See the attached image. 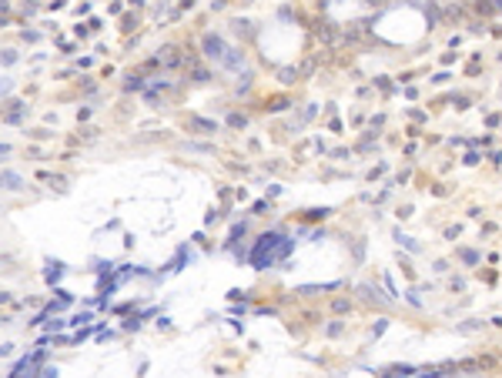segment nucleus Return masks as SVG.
Segmentation results:
<instances>
[{
    "label": "nucleus",
    "instance_id": "obj_1",
    "mask_svg": "<svg viewBox=\"0 0 502 378\" xmlns=\"http://www.w3.org/2000/svg\"><path fill=\"white\" fill-rule=\"evenodd\" d=\"M288 241L285 238H278V234H265L261 241H258V248H255V255H251V264L255 268H268V264H275L281 255H288Z\"/></svg>",
    "mask_w": 502,
    "mask_h": 378
},
{
    "label": "nucleus",
    "instance_id": "obj_2",
    "mask_svg": "<svg viewBox=\"0 0 502 378\" xmlns=\"http://www.w3.org/2000/svg\"><path fill=\"white\" fill-rule=\"evenodd\" d=\"M205 54L214 64H221V67H228V70H238L241 67V57H238V51H231L221 37H205Z\"/></svg>",
    "mask_w": 502,
    "mask_h": 378
},
{
    "label": "nucleus",
    "instance_id": "obj_3",
    "mask_svg": "<svg viewBox=\"0 0 502 378\" xmlns=\"http://www.w3.org/2000/svg\"><path fill=\"white\" fill-rule=\"evenodd\" d=\"M0 184H7L10 191H17V188H20V177H17V174H10V171H7V174H0Z\"/></svg>",
    "mask_w": 502,
    "mask_h": 378
},
{
    "label": "nucleus",
    "instance_id": "obj_4",
    "mask_svg": "<svg viewBox=\"0 0 502 378\" xmlns=\"http://www.w3.org/2000/svg\"><path fill=\"white\" fill-rule=\"evenodd\" d=\"M7 90H10V81H3V77H0V94H7Z\"/></svg>",
    "mask_w": 502,
    "mask_h": 378
}]
</instances>
